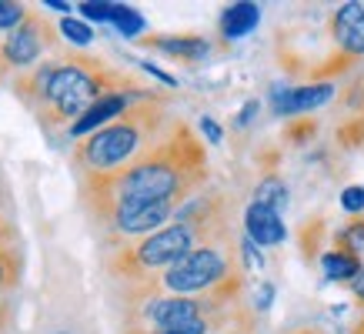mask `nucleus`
I'll return each instance as SVG.
<instances>
[{"label":"nucleus","mask_w":364,"mask_h":334,"mask_svg":"<svg viewBox=\"0 0 364 334\" xmlns=\"http://www.w3.org/2000/svg\"><path fill=\"white\" fill-rule=\"evenodd\" d=\"M210 184L208 147L184 117H171L154 144L134 164L107 178L80 181V204L97 224L117 208L141 204H184Z\"/></svg>","instance_id":"nucleus-1"},{"label":"nucleus","mask_w":364,"mask_h":334,"mask_svg":"<svg viewBox=\"0 0 364 334\" xmlns=\"http://www.w3.org/2000/svg\"><path fill=\"white\" fill-rule=\"evenodd\" d=\"M11 94L33 114L41 131L54 141L57 134H67V127L97 104L107 94H134L141 90V80L100 60L97 54L84 50H57L47 60L27 70L23 77L7 84Z\"/></svg>","instance_id":"nucleus-2"},{"label":"nucleus","mask_w":364,"mask_h":334,"mask_svg":"<svg viewBox=\"0 0 364 334\" xmlns=\"http://www.w3.org/2000/svg\"><path fill=\"white\" fill-rule=\"evenodd\" d=\"M174 114L167 111V100L161 94H151L144 100H134L124 114H117L111 124H104L100 131L80 137L70 151V164L77 171V181L87 178H107L117 174L127 164L154 144L161 131L167 127Z\"/></svg>","instance_id":"nucleus-3"},{"label":"nucleus","mask_w":364,"mask_h":334,"mask_svg":"<svg viewBox=\"0 0 364 334\" xmlns=\"http://www.w3.org/2000/svg\"><path fill=\"white\" fill-rule=\"evenodd\" d=\"M214 291H234L244 294V267L237 254V237L221 234L200 241L194 251L171 264L157 281L144 284L134 291H121L124 301L137 298H154V294H214Z\"/></svg>","instance_id":"nucleus-4"},{"label":"nucleus","mask_w":364,"mask_h":334,"mask_svg":"<svg viewBox=\"0 0 364 334\" xmlns=\"http://www.w3.org/2000/svg\"><path fill=\"white\" fill-rule=\"evenodd\" d=\"M198 244H200V234L191 224L171 221L154 234H144V237H134V241L114 244L111 254H107V274H111V281L121 284V291L144 288V284L161 278L167 267L177 264Z\"/></svg>","instance_id":"nucleus-5"},{"label":"nucleus","mask_w":364,"mask_h":334,"mask_svg":"<svg viewBox=\"0 0 364 334\" xmlns=\"http://www.w3.org/2000/svg\"><path fill=\"white\" fill-rule=\"evenodd\" d=\"M244 294L214 291V294H154V298L124 301V334H157L181 324L218 318L237 308Z\"/></svg>","instance_id":"nucleus-6"},{"label":"nucleus","mask_w":364,"mask_h":334,"mask_svg":"<svg viewBox=\"0 0 364 334\" xmlns=\"http://www.w3.org/2000/svg\"><path fill=\"white\" fill-rule=\"evenodd\" d=\"M57 50H60L57 23L44 11L31 7L27 17L7 37H0V84L23 77L27 70H33L41 60H47Z\"/></svg>","instance_id":"nucleus-7"},{"label":"nucleus","mask_w":364,"mask_h":334,"mask_svg":"<svg viewBox=\"0 0 364 334\" xmlns=\"http://www.w3.org/2000/svg\"><path fill=\"white\" fill-rule=\"evenodd\" d=\"M334 97V84H271V111L277 117H308Z\"/></svg>","instance_id":"nucleus-8"},{"label":"nucleus","mask_w":364,"mask_h":334,"mask_svg":"<svg viewBox=\"0 0 364 334\" xmlns=\"http://www.w3.org/2000/svg\"><path fill=\"white\" fill-rule=\"evenodd\" d=\"M328 33L338 54H348L354 60L364 57V4H341L328 17Z\"/></svg>","instance_id":"nucleus-9"},{"label":"nucleus","mask_w":364,"mask_h":334,"mask_svg":"<svg viewBox=\"0 0 364 334\" xmlns=\"http://www.w3.org/2000/svg\"><path fill=\"white\" fill-rule=\"evenodd\" d=\"M154 90H147V87H141V90H134V94H107V97H100L97 104H90L87 111L80 114L77 121L67 127V137H87V134H94V131H100L104 124H111L117 114H124L127 107H131L134 100H144V97H151Z\"/></svg>","instance_id":"nucleus-10"},{"label":"nucleus","mask_w":364,"mask_h":334,"mask_svg":"<svg viewBox=\"0 0 364 334\" xmlns=\"http://www.w3.org/2000/svg\"><path fill=\"white\" fill-rule=\"evenodd\" d=\"M137 47H147V50H157L164 57H174V60H204L210 54V41L200 37V33H141L137 37Z\"/></svg>","instance_id":"nucleus-11"},{"label":"nucleus","mask_w":364,"mask_h":334,"mask_svg":"<svg viewBox=\"0 0 364 334\" xmlns=\"http://www.w3.org/2000/svg\"><path fill=\"white\" fill-rule=\"evenodd\" d=\"M244 237H247L254 247L284 244V237H287L284 217L277 211H271V208H264V204L251 200V204L244 208Z\"/></svg>","instance_id":"nucleus-12"},{"label":"nucleus","mask_w":364,"mask_h":334,"mask_svg":"<svg viewBox=\"0 0 364 334\" xmlns=\"http://www.w3.org/2000/svg\"><path fill=\"white\" fill-rule=\"evenodd\" d=\"M257 21H261V7L257 4H247V0L231 4L221 14V37L224 41H237L244 33H251L257 27Z\"/></svg>","instance_id":"nucleus-13"},{"label":"nucleus","mask_w":364,"mask_h":334,"mask_svg":"<svg viewBox=\"0 0 364 334\" xmlns=\"http://www.w3.org/2000/svg\"><path fill=\"white\" fill-rule=\"evenodd\" d=\"M328 221L324 217H304L298 224V244H301V261L304 264H314L321 257V244H328Z\"/></svg>","instance_id":"nucleus-14"},{"label":"nucleus","mask_w":364,"mask_h":334,"mask_svg":"<svg viewBox=\"0 0 364 334\" xmlns=\"http://www.w3.org/2000/svg\"><path fill=\"white\" fill-rule=\"evenodd\" d=\"M321 271H324V278L328 281H338V284H351L354 274L364 267V261L358 254H344V251H324V254L318 257Z\"/></svg>","instance_id":"nucleus-15"},{"label":"nucleus","mask_w":364,"mask_h":334,"mask_svg":"<svg viewBox=\"0 0 364 334\" xmlns=\"http://www.w3.org/2000/svg\"><path fill=\"white\" fill-rule=\"evenodd\" d=\"M23 281V244L17 247H4L0 251V294L7 298L21 288Z\"/></svg>","instance_id":"nucleus-16"},{"label":"nucleus","mask_w":364,"mask_h":334,"mask_svg":"<svg viewBox=\"0 0 364 334\" xmlns=\"http://www.w3.org/2000/svg\"><path fill=\"white\" fill-rule=\"evenodd\" d=\"M254 200L257 204H264V208H271V211H284L287 208V184L281 181V174H264V178L257 181V188H254Z\"/></svg>","instance_id":"nucleus-17"},{"label":"nucleus","mask_w":364,"mask_h":334,"mask_svg":"<svg viewBox=\"0 0 364 334\" xmlns=\"http://www.w3.org/2000/svg\"><path fill=\"white\" fill-rule=\"evenodd\" d=\"M331 247L334 251H344V254L361 257V251H364V214L361 217H351V221L341 224V227L331 234Z\"/></svg>","instance_id":"nucleus-18"},{"label":"nucleus","mask_w":364,"mask_h":334,"mask_svg":"<svg viewBox=\"0 0 364 334\" xmlns=\"http://www.w3.org/2000/svg\"><path fill=\"white\" fill-rule=\"evenodd\" d=\"M107 23H114L117 27V33H124V37H141V31H144V17L134 7H127V4H111V17H107Z\"/></svg>","instance_id":"nucleus-19"},{"label":"nucleus","mask_w":364,"mask_h":334,"mask_svg":"<svg viewBox=\"0 0 364 334\" xmlns=\"http://www.w3.org/2000/svg\"><path fill=\"white\" fill-rule=\"evenodd\" d=\"M334 141L344 151H364V117L361 114H351L348 121H341V127L334 131Z\"/></svg>","instance_id":"nucleus-20"},{"label":"nucleus","mask_w":364,"mask_h":334,"mask_svg":"<svg viewBox=\"0 0 364 334\" xmlns=\"http://www.w3.org/2000/svg\"><path fill=\"white\" fill-rule=\"evenodd\" d=\"M210 334H257V311L244 301L241 308L231 314V321L224 324V328H218V331H210Z\"/></svg>","instance_id":"nucleus-21"},{"label":"nucleus","mask_w":364,"mask_h":334,"mask_svg":"<svg viewBox=\"0 0 364 334\" xmlns=\"http://www.w3.org/2000/svg\"><path fill=\"white\" fill-rule=\"evenodd\" d=\"M314 134H318V117H291L284 127V144H308V141H314Z\"/></svg>","instance_id":"nucleus-22"},{"label":"nucleus","mask_w":364,"mask_h":334,"mask_svg":"<svg viewBox=\"0 0 364 334\" xmlns=\"http://www.w3.org/2000/svg\"><path fill=\"white\" fill-rule=\"evenodd\" d=\"M57 33H60V41H67V44H77V47L94 44V31H90V23L77 21V17H64V21L57 23Z\"/></svg>","instance_id":"nucleus-23"},{"label":"nucleus","mask_w":364,"mask_h":334,"mask_svg":"<svg viewBox=\"0 0 364 334\" xmlns=\"http://www.w3.org/2000/svg\"><path fill=\"white\" fill-rule=\"evenodd\" d=\"M31 7H23V4H14V0H0V37H7V33L17 27V23L27 17Z\"/></svg>","instance_id":"nucleus-24"},{"label":"nucleus","mask_w":364,"mask_h":334,"mask_svg":"<svg viewBox=\"0 0 364 334\" xmlns=\"http://www.w3.org/2000/svg\"><path fill=\"white\" fill-rule=\"evenodd\" d=\"M341 208L354 217H361L364 214V184H351V188L341 190Z\"/></svg>","instance_id":"nucleus-25"},{"label":"nucleus","mask_w":364,"mask_h":334,"mask_svg":"<svg viewBox=\"0 0 364 334\" xmlns=\"http://www.w3.org/2000/svg\"><path fill=\"white\" fill-rule=\"evenodd\" d=\"M77 11H80V17H84V23L87 21L107 23V17H111V4H107V0H87V4H80Z\"/></svg>","instance_id":"nucleus-26"},{"label":"nucleus","mask_w":364,"mask_h":334,"mask_svg":"<svg viewBox=\"0 0 364 334\" xmlns=\"http://www.w3.org/2000/svg\"><path fill=\"white\" fill-rule=\"evenodd\" d=\"M17 244H21V227L14 221V214H0V251Z\"/></svg>","instance_id":"nucleus-27"},{"label":"nucleus","mask_w":364,"mask_h":334,"mask_svg":"<svg viewBox=\"0 0 364 334\" xmlns=\"http://www.w3.org/2000/svg\"><path fill=\"white\" fill-rule=\"evenodd\" d=\"M200 131H204V137H208L210 144H218L224 137V131H221V124L214 121V117H200Z\"/></svg>","instance_id":"nucleus-28"},{"label":"nucleus","mask_w":364,"mask_h":334,"mask_svg":"<svg viewBox=\"0 0 364 334\" xmlns=\"http://www.w3.org/2000/svg\"><path fill=\"white\" fill-rule=\"evenodd\" d=\"M271 301H274V284L264 281L261 291H257V304H254V311H267V308H271Z\"/></svg>","instance_id":"nucleus-29"},{"label":"nucleus","mask_w":364,"mask_h":334,"mask_svg":"<svg viewBox=\"0 0 364 334\" xmlns=\"http://www.w3.org/2000/svg\"><path fill=\"white\" fill-rule=\"evenodd\" d=\"M11 318H14V301L0 294V334L7 331V324H11Z\"/></svg>","instance_id":"nucleus-30"},{"label":"nucleus","mask_w":364,"mask_h":334,"mask_svg":"<svg viewBox=\"0 0 364 334\" xmlns=\"http://www.w3.org/2000/svg\"><path fill=\"white\" fill-rule=\"evenodd\" d=\"M257 107H261V104H257V100H247V104H244L241 107V114H237V127H247V124L254 121V114H257Z\"/></svg>","instance_id":"nucleus-31"},{"label":"nucleus","mask_w":364,"mask_h":334,"mask_svg":"<svg viewBox=\"0 0 364 334\" xmlns=\"http://www.w3.org/2000/svg\"><path fill=\"white\" fill-rule=\"evenodd\" d=\"M144 70H147V74H151V77H157V80H164L167 87H177V77H171V74H167V70H161V67L157 64H147V60H144Z\"/></svg>","instance_id":"nucleus-32"},{"label":"nucleus","mask_w":364,"mask_h":334,"mask_svg":"<svg viewBox=\"0 0 364 334\" xmlns=\"http://www.w3.org/2000/svg\"><path fill=\"white\" fill-rule=\"evenodd\" d=\"M0 214H11V190H7V178L0 174Z\"/></svg>","instance_id":"nucleus-33"},{"label":"nucleus","mask_w":364,"mask_h":334,"mask_svg":"<svg viewBox=\"0 0 364 334\" xmlns=\"http://www.w3.org/2000/svg\"><path fill=\"white\" fill-rule=\"evenodd\" d=\"M348 288L354 291V298H358V304H364V267L358 271V274H354V281L348 284Z\"/></svg>","instance_id":"nucleus-34"},{"label":"nucleus","mask_w":364,"mask_h":334,"mask_svg":"<svg viewBox=\"0 0 364 334\" xmlns=\"http://www.w3.org/2000/svg\"><path fill=\"white\" fill-rule=\"evenodd\" d=\"M47 7L57 14H64V17H70V4H67V0H47Z\"/></svg>","instance_id":"nucleus-35"},{"label":"nucleus","mask_w":364,"mask_h":334,"mask_svg":"<svg viewBox=\"0 0 364 334\" xmlns=\"http://www.w3.org/2000/svg\"><path fill=\"white\" fill-rule=\"evenodd\" d=\"M284 334H324L318 328V324H301V328H291V331H284Z\"/></svg>","instance_id":"nucleus-36"},{"label":"nucleus","mask_w":364,"mask_h":334,"mask_svg":"<svg viewBox=\"0 0 364 334\" xmlns=\"http://www.w3.org/2000/svg\"><path fill=\"white\" fill-rule=\"evenodd\" d=\"M351 334H364V314H361V321H358V324L351 328Z\"/></svg>","instance_id":"nucleus-37"},{"label":"nucleus","mask_w":364,"mask_h":334,"mask_svg":"<svg viewBox=\"0 0 364 334\" xmlns=\"http://www.w3.org/2000/svg\"><path fill=\"white\" fill-rule=\"evenodd\" d=\"M358 104H361V107H358V111H361V117H364V87L358 90Z\"/></svg>","instance_id":"nucleus-38"}]
</instances>
